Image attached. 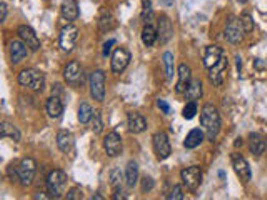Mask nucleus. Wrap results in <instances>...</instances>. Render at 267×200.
Listing matches in <instances>:
<instances>
[{
  "label": "nucleus",
  "mask_w": 267,
  "mask_h": 200,
  "mask_svg": "<svg viewBox=\"0 0 267 200\" xmlns=\"http://www.w3.org/2000/svg\"><path fill=\"white\" fill-rule=\"evenodd\" d=\"M200 124L206 130L207 138L209 140L217 138V135L220 132V125H222L220 114H219V110H217V107H214L212 104L204 105L202 114H200Z\"/></svg>",
  "instance_id": "obj_1"
},
{
  "label": "nucleus",
  "mask_w": 267,
  "mask_h": 200,
  "mask_svg": "<svg viewBox=\"0 0 267 200\" xmlns=\"http://www.w3.org/2000/svg\"><path fill=\"white\" fill-rule=\"evenodd\" d=\"M67 182L68 177L64 170H52L47 177V190L50 194L52 198H62L64 194H66L67 188Z\"/></svg>",
  "instance_id": "obj_2"
},
{
  "label": "nucleus",
  "mask_w": 267,
  "mask_h": 200,
  "mask_svg": "<svg viewBox=\"0 0 267 200\" xmlns=\"http://www.w3.org/2000/svg\"><path fill=\"white\" fill-rule=\"evenodd\" d=\"M18 84L22 87H27L34 90V92H42L44 87H46V77H44L42 72L34 68H26L18 74Z\"/></svg>",
  "instance_id": "obj_3"
},
{
  "label": "nucleus",
  "mask_w": 267,
  "mask_h": 200,
  "mask_svg": "<svg viewBox=\"0 0 267 200\" xmlns=\"http://www.w3.org/2000/svg\"><path fill=\"white\" fill-rule=\"evenodd\" d=\"M78 40V28L74 24L66 25L60 30V37H58V44H60L62 52L70 54L74 48H76V44Z\"/></svg>",
  "instance_id": "obj_4"
},
{
  "label": "nucleus",
  "mask_w": 267,
  "mask_h": 200,
  "mask_svg": "<svg viewBox=\"0 0 267 200\" xmlns=\"http://www.w3.org/2000/svg\"><path fill=\"white\" fill-rule=\"evenodd\" d=\"M227 70H229V58L226 55H222L219 62L212 68H209V80L214 87H222V84L226 82V77H227Z\"/></svg>",
  "instance_id": "obj_5"
},
{
  "label": "nucleus",
  "mask_w": 267,
  "mask_h": 200,
  "mask_svg": "<svg viewBox=\"0 0 267 200\" xmlns=\"http://www.w3.org/2000/svg\"><path fill=\"white\" fill-rule=\"evenodd\" d=\"M90 95L97 102L106 100V74L102 70H96L90 75Z\"/></svg>",
  "instance_id": "obj_6"
},
{
  "label": "nucleus",
  "mask_w": 267,
  "mask_h": 200,
  "mask_svg": "<svg viewBox=\"0 0 267 200\" xmlns=\"http://www.w3.org/2000/svg\"><path fill=\"white\" fill-rule=\"evenodd\" d=\"M152 144H154V152L159 160H167L172 154V147L169 142V137H167L166 132H157L152 137Z\"/></svg>",
  "instance_id": "obj_7"
},
{
  "label": "nucleus",
  "mask_w": 267,
  "mask_h": 200,
  "mask_svg": "<svg viewBox=\"0 0 267 200\" xmlns=\"http://www.w3.org/2000/svg\"><path fill=\"white\" fill-rule=\"evenodd\" d=\"M180 178H182V184H184L190 192H196V190L199 188V185L202 184V170L200 167H197V165H194V167H187L180 172Z\"/></svg>",
  "instance_id": "obj_8"
},
{
  "label": "nucleus",
  "mask_w": 267,
  "mask_h": 200,
  "mask_svg": "<svg viewBox=\"0 0 267 200\" xmlns=\"http://www.w3.org/2000/svg\"><path fill=\"white\" fill-rule=\"evenodd\" d=\"M37 174V164L34 158H24L20 165H18V180L24 187H28L32 185L34 178H36Z\"/></svg>",
  "instance_id": "obj_9"
},
{
  "label": "nucleus",
  "mask_w": 267,
  "mask_h": 200,
  "mask_svg": "<svg viewBox=\"0 0 267 200\" xmlns=\"http://www.w3.org/2000/svg\"><path fill=\"white\" fill-rule=\"evenodd\" d=\"M130 52H128L127 48L124 47H118L116 48V52L112 54V60H110V68L114 74H122L124 70L128 67V64H130Z\"/></svg>",
  "instance_id": "obj_10"
},
{
  "label": "nucleus",
  "mask_w": 267,
  "mask_h": 200,
  "mask_svg": "<svg viewBox=\"0 0 267 200\" xmlns=\"http://www.w3.org/2000/svg\"><path fill=\"white\" fill-rule=\"evenodd\" d=\"M230 160H232V167H234V172L237 174V177L244 184H249L252 180V172H250V167H249V164H247V160L242 157L240 154H232Z\"/></svg>",
  "instance_id": "obj_11"
},
{
  "label": "nucleus",
  "mask_w": 267,
  "mask_h": 200,
  "mask_svg": "<svg viewBox=\"0 0 267 200\" xmlns=\"http://www.w3.org/2000/svg\"><path fill=\"white\" fill-rule=\"evenodd\" d=\"M244 28H242V24L239 18L232 17L229 22H227V27H226V38L227 42H230L232 45H237L242 42V38H244Z\"/></svg>",
  "instance_id": "obj_12"
},
{
  "label": "nucleus",
  "mask_w": 267,
  "mask_h": 200,
  "mask_svg": "<svg viewBox=\"0 0 267 200\" xmlns=\"http://www.w3.org/2000/svg\"><path fill=\"white\" fill-rule=\"evenodd\" d=\"M17 34H18V37H20V40H24V42L28 45V48H30L32 52H38V50H40L42 47L40 38L37 37L36 30H34L30 25H20Z\"/></svg>",
  "instance_id": "obj_13"
},
{
  "label": "nucleus",
  "mask_w": 267,
  "mask_h": 200,
  "mask_svg": "<svg viewBox=\"0 0 267 200\" xmlns=\"http://www.w3.org/2000/svg\"><path fill=\"white\" fill-rule=\"evenodd\" d=\"M104 148H106V152H107L108 157H112V158L114 157H118V155L122 154V148H124L122 137L117 132L107 134L106 140H104Z\"/></svg>",
  "instance_id": "obj_14"
},
{
  "label": "nucleus",
  "mask_w": 267,
  "mask_h": 200,
  "mask_svg": "<svg viewBox=\"0 0 267 200\" xmlns=\"http://www.w3.org/2000/svg\"><path fill=\"white\" fill-rule=\"evenodd\" d=\"M127 125H128V132L130 134H142L147 130V120L142 114L139 112H130L127 118Z\"/></svg>",
  "instance_id": "obj_15"
},
{
  "label": "nucleus",
  "mask_w": 267,
  "mask_h": 200,
  "mask_svg": "<svg viewBox=\"0 0 267 200\" xmlns=\"http://www.w3.org/2000/svg\"><path fill=\"white\" fill-rule=\"evenodd\" d=\"M64 78L68 85L72 87H77L78 82L82 80V67L78 62H70L64 70Z\"/></svg>",
  "instance_id": "obj_16"
},
{
  "label": "nucleus",
  "mask_w": 267,
  "mask_h": 200,
  "mask_svg": "<svg viewBox=\"0 0 267 200\" xmlns=\"http://www.w3.org/2000/svg\"><path fill=\"white\" fill-rule=\"evenodd\" d=\"M28 45L24 42V40H14L10 44V58L12 64H20L24 58H27L28 55Z\"/></svg>",
  "instance_id": "obj_17"
},
{
  "label": "nucleus",
  "mask_w": 267,
  "mask_h": 200,
  "mask_svg": "<svg viewBox=\"0 0 267 200\" xmlns=\"http://www.w3.org/2000/svg\"><path fill=\"white\" fill-rule=\"evenodd\" d=\"M192 82V72H190V67L186 64L179 65V80H177V85H176V92L177 94H186L187 88H189V85Z\"/></svg>",
  "instance_id": "obj_18"
},
{
  "label": "nucleus",
  "mask_w": 267,
  "mask_h": 200,
  "mask_svg": "<svg viewBox=\"0 0 267 200\" xmlns=\"http://www.w3.org/2000/svg\"><path fill=\"white\" fill-rule=\"evenodd\" d=\"M60 14H62V17L66 18L68 24L76 22V20L78 18V15H80V10H78L77 0H64L62 7H60Z\"/></svg>",
  "instance_id": "obj_19"
},
{
  "label": "nucleus",
  "mask_w": 267,
  "mask_h": 200,
  "mask_svg": "<svg viewBox=\"0 0 267 200\" xmlns=\"http://www.w3.org/2000/svg\"><path fill=\"white\" fill-rule=\"evenodd\" d=\"M157 32H159L160 44H167L172 37H174V27H172V22L167 15H162V17L159 18V27H157Z\"/></svg>",
  "instance_id": "obj_20"
},
{
  "label": "nucleus",
  "mask_w": 267,
  "mask_h": 200,
  "mask_svg": "<svg viewBox=\"0 0 267 200\" xmlns=\"http://www.w3.org/2000/svg\"><path fill=\"white\" fill-rule=\"evenodd\" d=\"M222 55H224V52H222V48L219 47V45H209V47L206 48V54H204L206 68L209 70V68L214 67V65L222 58Z\"/></svg>",
  "instance_id": "obj_21"
},
{
  "label": "nucleus",
  "mask_w": 267,
  "mask_h": 200,
  "mask_svg": "<svg viewBox=\"0 0 267 200\" xmlns=\"http://www.w3.org/2000/svg\"><path fill=\"white\" fill-rule=\"evenodd\" d=\"M46 110H47V114H48V117H50V118L62 117V114H64V104H62V100L58 98L57 95H52V97L47 100Z\"/></svg>",
  "instance_id": "obj_22"
},
{
  "label": "nucleus",
  "mask_w": 267,
  "mask_h": 200,
  "mask_svg": "<svg viewBox=\"0 0 267 200\" xmlns=\"http://www.w3.org/2000/svg\"><path fill=\"white\" fill-rule=\"evenodd\" d=\"M204 138H206V134H204V130H200V128H194V130H190L189 135L186 137L184 140V147L186 148H197L199 145L204 142Z\"/></svg>",
  "instance_id": "obj_23"
},
{
  "label": "nucleus",
  "mask_w": 267,
  "mask_h": 200,
  "mask_svg": "<svg viewBox=\"0 0 267 200\" xmlns=\"http://www.w3.org/2000/svg\"><path fill=\"white\" fill-rule=\"evenodd\" d=\"M0 137L2 138H10L14 142H20L22 134L16 125L8 124V122H2L0 124Z\"/></svg>",
  "instance_id": "obj_24"
},
{
  "label": "nucleus",
  "mask_w": 267,
  "mask_h": 200,
  "mask_svg": "<svg viewBox=\"0 0 267 200\" xmlns=\"http://www.w3.org/2000/svg\"><path fill=\"white\" fill-rule=\"evenodd\" d=\"M266 148H267L266 140L262 138L259 134H250V137H249V150L250 152L254 154L256 157H260V155L266 152Z\"/></svg>",
  "instance_id": "obj_25"
},
{
  "label": "nucleus",
  "mask_w": 267,
  "mask_h": 200,
  "mask_svg": "<svg viewBox=\"0 0 267 200\" xmlns=\"http://www.w3.org/2000/svg\"><path fill=\"white\" fill-rule=\"evenodd\" d=\"M57 145L60 148V152L68 154L70 150H74V135L67 130H60L57 135Z\"/></svg>",
  "instance_id": "obj_26"
},
{
  "label": "nucleus",
  "mask_w": 267,
  "mask_h": 200,
  "mask_svg": "<svg viewBox=\"0 0 267 200\" xmlns=\"http://www.w3.org/2000/svg\"><path fill=\"white\" fill-rule=\"evenodd\" d=\"M126 182H127L128 187H136L137 182H139V165H137L136 160H130V162L127 164Z\"/></svg>",
  "instance_id": "obj_27"
},
{
  "label": "nucleus",
  "mask_w": 267,
  "mask_h": 200,
  "mask_svg": "<svg viewBox=\"0 0 267 200\" xmlns=\"http://www.w3.org/2000/svg\"><path fill=\"white\" fill-rule=\"evenodd\" d=\"M157 38H159V32H157V28L154 27V25L150 24H146L144 30H142V42H144L146 47H152Z\"/></svg>",
  "instance_id": "obj_28"
},
{
  "label": "nucleus",
  "mask_w": 267,
  "mask_h": 200,
  "mask_svg": "<svg viewBox=\"0 0 267 200\" xmlns=\"http://www.w3.org/2000/svg\"><path fill=\"white\" fill-rule=\"evenodd\" d=\"M202 94H204L202 82H200V80H192L189 88H187V92H186V98L190 100V102H197V100H200Z\"/></svg>",
  "instance_id": "obj_29"
},
{
  "label": "nucleus",
  "mask_w": 267,
  "mask_h": 200,
  "mask_svg": "<svg viewBox=\"0 0 267 200\" xmlns=\"http://www.w3.org/2000/svg\"><path fill=\"white\" fill-rule=\"evenodd\" d=\"M116 17L112 15V12H108V10H104L100 18H98V28L102 30V32H108V30H114L116 28Z\"/></svg>",
  "instance_id": "obj_30"
},
{
  "label": "nucleus",
  "mask_w": 267,
  "mask_h": 200,
  "mask_svg": "<svg viewBox=\"0 0 267 200\" xmlns=\"http://www.w3.org/2000/svg\"><path fill=\"white\" fill-rule=\"evenodd\" d=\"M164 65H166V74H167V80L172 82L174 80V72H176V58L172 52H166L164 54Z\"/></svg>",
  "instance_id": "obj_31"
},
{
  "label": "nucleus",
  "mask_w": 267,
  "mask_h": 200,
  "mask_svg": "<svg viewBox=\"0 0 267 200\" xmlns=\"http://www.w3.org/2000/svg\"><path fill=\"white\" fill-rule=\"evenodd\" d=\"M94 117V108L90 107L88 104H80V107H78V122L80 124H88Z\"/></svg>",
  "instance_id": "obj_32"
},
{
  "label": "nucleus",
  "mask_w": 267,
  "mask_h": 200,
  "mask_svg": "<svg viewBox=\"0 0 267 200\" xmlns=\"http://www.w3.org/2000/svg\"><path fill=\"white\" fill-rule=\"evenodd\" d=\"M92 130H94V134H102V130H104V122H102V117H100V112L98 110H94V117H92Z\"/></svg>",
  "instance_id": "obj_33"
},
{
  "label": "nucleus",
  "mask_w": 267,
  "mask_h": 200,
  "mask_svg": "<svg viewBox=\"0 0 267 200\" xmlns=\"http://www.w3.org/2000/svg\"><path fill=\"white\" fill-rule=\"evenodd\" d=\"M197 112H199V107H197V104L196 102H189L184 107V110H182V115H184V118L192 120L197 115Z\"/></svg>",
  "instance_id": "obj_34"
},
{
  "label": "nucleus",
  "mask_w": 267,
  "mask_h": 200,
  "mask_svg": "<svg viewBox=\"0 0 267 200\" xmlns=\"http://www.w3.org/2000/svg\"><path fill=\"white\" fill-rule=\"evenodd\" d=\"M142 5H144V8H142V20L147 24L149 20L154 17V10H152V2L150 0H142Z\"/></svg>",
  "instance_id": "obj_35"
},
{
  "label": "nucleus",
  "mask_w": 267,
  "mask_h": 200,
  "mask_svg": "<svg viewBox=\"0 0 267 200\" xmlns=\"http://www.w3.org/2000/svg\"><path fill=\"white\" fill-rule=\"evenodd\" d=\"M239 20H240L242 28H244L246 34H250L252 30H254V20H252V17H250L249 14H242Z\"/></svg>",
  "instance_id": "obj_36"
},
{
  "label": "nucleus",
  "mask_w": 267,
  "mask_h": 200,
  "mask_svg": "<svg viewBox=\"0 0 267 200\" xmlns=\"http://www.w3.org/2000/svg\"><path fill=\"white\" fill-rule=\"evenodd\" d=\"M110 185L114 188H118L122 185V172H120V168H114L110 172Z\"/></svg>",
  "instance_id": "obj_37"
},
{
  "label": "nucleus",
  "mask_w": 267,
  "mask_h": 200,
  "mask_svg": "<svg viewBox=\"0 0 267 200\" xmlns=\"http://www.w3.org/2000/svg\"><path fill=\"white\" fill-rule=\"evenodd\" d=\"M167 198L169 200H182L184 198V188H182V185H174L170 190V195H167Z\"/></svg>",
  "instance_id": "obj_38"
},
{
  "label": "nucleus",
  "mask_w": 267,
  "mask_h": 200,
  "mask_svg": "<svg viewBox=\"0 0 267 200\" xmlns=\"http://www.w3.org/2000/svg\"><path fill=\"white\" fill-rule=\"evenodd\" d=\"M156 187V182H154V178H150V177H144L142 178V192H152Z\"/></svg>",
  "instance_id": "obj_39"
},
{
  "label": "nucleus",
  "mask_w": 267,
  "mask_h": 200,
  "mask_svg": "<svg viewBox=\"0 0 267 200\" xmlns=\"http://www.w3.org/2000/svg\"><path fill=\"white\" fill-rule=\"evenodd\" d=\"M82 198H84V194H82V190L78 187H74V188L68 190L67 200H82Z\"/></svg>",
  "instance_id": "obj_40"
},
{
  "label": "nucleus",
  "mask_w": 267,
  "mask_h": 200,
  "mask_svg": "<svg viewBox=\"0 0 267 200\" xmlns=\"http://www.w3.org/2000/svg\"><path fill=\"white\" fill-rule=\"evenodd\" d=\"M114 45H116V38H110V40H108V42L104 44V50H102L104 57H108V55H110Z\"/></svg>",
  "instance_id": "obj_41"
},
{
  "label": "nucleus",
  "mask_w": 267,
  "mask_h": 200,
  "mask_svg": "<svg viewBox=\"0 0 267 200\" xmlns=\"http://www.w3.org/2000/svg\"><path fill=\"white\" fill-rule=\"evenodd\" d=\"M157 105H159V108L162 110V112H164L166 115H169L172 110H170V105L166 102V100H162V98H159L157 100Z\"/></svg>",
  "instance_id": "obj_42"
},
{
  "label": "nucleus",
  "mask_w": 267,
  "mask_h": 200,
  "mask_svg": "<svg viewBox=\"0 0 267 200\" xmlns=\"http://www.w3.org/2000/svg\"><path fill=\"white\" fill-rule=\"evenodd\" d=\"M0 12H2V15H0V22H6L7 20V4L6 2L0 4Z\"/></svg>",
  "instance_id": "obj_43"
},
{
  "label": "nucleus",
  "mask_w": 267,
  "mask_h": 200,
  "mask_svg": "<svg viewBox=\"0 0 267 200\" xmlns=\"http://www.w3.org/2000/svg\"><path fill=\"white\" fill-rule=\"evenodd\" d=\"M94 198H96V200H102V195L97 194V195H94Z\"/></svg>",
  "instance_id": "obj_44"
},
{
  "label": "nucleus",
  "mask_w": 267,
  "mask_h": 200,
  "mask_svg": "<svg viewBox=\"0 0 267 200\" xmlns=\"http://www.w3.org/2000/svg\"><path fill=\"white\" fill-rule=\"evenodd\" d=\"M239 2H240V4H247L249 0H239Z\"/></svg>",
  "instance_id": "obj_45"
}]
</instances>
